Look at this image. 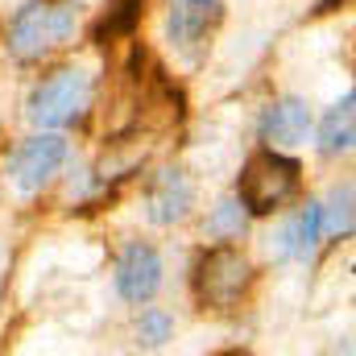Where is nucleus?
<instances>
[{"label":"nucleus","instance_id":"4468645a","mask_svg":"<svg viewBox=\"0 0 356 356\" xmlns=\"http://www.w3.org/2000/svg\"><path fill=\"white\" fill-rule=\"evenodd\" d=\"M245 228H249V216H245V207H241L236 199L216 203L211 216H207V224H203V232H207L211 241H241Z\"/></svg>","mask_w":356,"mask_h":356},{"label":"nucleus","instance_id":"f03ea898","mask_svg":"<svg viewBox=\"0 0 356 356\" xmlns=\"http://www.w3.org/2000/svg\"><path fill=\"white\" fill-rule=\"evenodd\" d=\"M253 282H257L253 261L232 241L207 245L191 266V294L203 311H236L249 298Z\"/></svg>","mask_w":356,"mask_h":356},{"label":"nucleus","instance_id":"20e7f679","mask_svg":"<svg viewBox=\"0 0 356 356\" xmlns=\"http://www.w3.org/2000/svg\"><path fill=\"white\" fill-rule=\"evenodd\" d=\"M95 104V79L83 67H54L29 95V120L38 129H67L79 124Z\"/></svg>","mask_w":356,"mask_h":356},{"label":"nucleus","instance_id":"7ed1b4c3","mask_svg":"<svg viewBox=\"0 0 356 356\" xmlns=\"http://www.w3.org/2000/svg\"><path fill=\"white\" fill-rule=\"evenodd\" d=\"M79 33V4L75 0H29L8 29V50L21 63H42L67 50Z\"/></svg>","mask_w":356,"mask_h":356},{"label":"nucleus","instance_id":"423d86ee","mask_svg":"<svg viewBox=\"0 0 356 356\" xmlns=\"http://www.w3.org/2000/svg\"><path fill=\"white\" fill-rule=\"evenodd\" d=\"M162 257L154 245L145 241H129L120 253H116V266H112V286L124 302L133 307H145L158 290H162Z\"/></svg>","mask_w":356,"mask_h":356},{"label":"nucleus","instance_id":"f8f14e48","mask_svg":"<svg viewBox=\"0 0 356 356\" xmlns=\"http://www.w3.org/2000/svg\"><path fill=\"white\" fill-rule=\"evenodd\" d=\"M141 13H145V0H108L104 17H99L95 29H91V42L112 46V42L129 38V33L141 25Z\"/></svg>","mask_w":356,"mask_h":356},{"label":"nucleus","instance_id":"39448f33","mask_svg":"<svg viewBox=\"0 0 356 356\" xmlns=\"http://www.w3.org/2000/svg\"><path fill=\"white\" fill-rule=\"evenodd\" d=\"M67 154H71L67 137H63L58 129H42V133L25 137V141L13 149V158H8V182H13L21 195H33V191L50 186V182L58 178V170L67 166Z\"/></svg>","mask_w":356,"mask_h":356},{"label":"nucleus","instance_id":"2eb2a0df","mask_svg":"<svg viewBox=\"0 0 356 356\" xmlns=\"http://www.w3.org/2000/svg\"><path fill=\"white\" fill-rule=\"evenodd\" d=\"M170 332H175V323H170V315L162 307H145L141 311V319H137V344L141 348H162L170 340Z\"/></svg>","mask_w":356,"mask_h":356},{"label":"nucleus","instance_id":"9b49d317","mask_svg":"<svg viewBox=\"0 0 356 356\" xmlns=\"http://www.w3.org/2000/svg\"><path fill=\"white\" fill-rule=\"evenodd\" d=\"M356 145V91H344V99L336 108H327V116L319 120V149L327 158L353 154Z\"/></svg>","mask_w":356,"mask_h":356},{"label":"nucleus","instance_id":"0eeeda50","mask_svg":"<svg viewBox=\"0 0 356 356\" xmlns=\"http://www.w3.org/2000/svg\"><path fill=\"white\" fill-rule=\"evenodd\" d=\"M224 21V0H170L166 8V38L182 54H195L207 46V38Z\"/></svg>","mask_w":356,"mask_h":356},{"label":"nucleus","instance_id":"ddd939ff","mask_svg":"<svg viewBox=\"0 0 356 356\" xmlns=\"http://www.w3.org/2000/svg\"><path fill=\"white\" fill-rule=\"evenodd\" d=\"M319 207H323V241L353 236V224H356V186L353 182H340L332 191V199L319 203Z\"/></svg>","mask_w":356,"mask_h":356},{"label":"nucleus","instance_id":"f257e3e1","mask_svg":"<svg viewBox=\"0 0 356 356\" xmlns=\"http://www.w3.org/2000/svg\"><path fill=\"white\" fill-rule=\"evenodd\" d=\"M298 195H302V162L290 149L261 145L245 158L236 175V203L245 207L249 220L286 211Z\"/></svg>","mask_w":356,"mask_h":356},{"label":"nucleus","instance_id":"9d476101","mask_svg":"<svg viewBox=\"0 0 356 356\" xmlns=\"http://www.w3.org/2000/svg\"><path fill=\"white\" fill-rule=\"evenodd\" d=\"M319 245H323V207H319V199H307L294 211V220L282 228L277 257H311Z\"/></svg>","mask_w":356,"mask_h":356},{"label":"nucleus","instance_id":"6e6552de","mask_svg":"<svg viewBox=\"0 0 356 356\" xmlns=\"http://www.w3.org/2000/svg\"><path fill=\"white\" fill-rule=\"evenodd\" d=\"M191 207H195V182L178 166H166V170H158L149 178V186H145V216L154 224H162V228L182 224L191 216Z\"/></svg>","mask_w":356,"mask_h":356},{"label":"nucleus","instance_id":"1a4fd4ad","mask_svg":"<svg viewBox=\"0 0 356 356\" xmlns=\"http://www.w3.org/2000/svg\"><path fill=\"white\" fill-rule=\"evenodd\" d=\"M257 129H261V141L273 145V149H298V145H307V137H311V129H315V116H311L307 99L282 95V99L266 104Z\"/></svg>","mask_w":356,"mask_h":356}]
</instances>
